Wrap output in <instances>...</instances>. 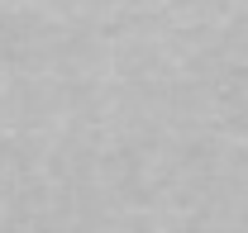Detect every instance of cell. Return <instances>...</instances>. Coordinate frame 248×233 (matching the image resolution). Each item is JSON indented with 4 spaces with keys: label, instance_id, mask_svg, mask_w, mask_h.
<instances>
[]
</instances>
